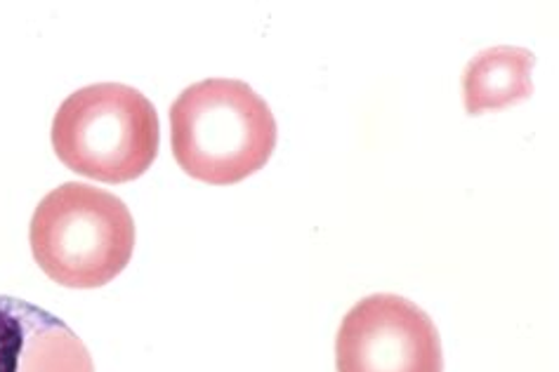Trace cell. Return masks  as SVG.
<instances>
[{
    "mask_svg": "<svg viewBox=\"0 0 559 372\" xmlns=\"http://www.w3.org/2000/svg\"><path fill=\"white\" fill-rule=\"evenodd\" d=\"M276 132L270 104L237 79L199 81L170 107L173 156L203 184H237L262 170Z\"/></svg>",
    "mask_w": 559,
    "mask_h": 372,
    "instance_id": "cell-1",
    "label": "cell"
},
{
    "mask_svg": "<svg viewBox=\"0 0 559 372\" xmlns=\"http://www.w3.org/2000/svg\"><path fill=\"white\" fill-rule=\"evenodd\" d=\"M28 241L48 278L64 288L93 290L128 266L135 250V221L111 191L69 182L38 203Z\"/></svg>",
    "mask_w": 559,
    "mask_h": 372,
    "instance_id": "cell-2",
    "label": "cell"
},
{
    "mask_svg": "<svg viewBox=\"0 0 559 372\" xmlns=\"http://www.w3.org/2000/svg\"><path fill=\"white\" fill-rule=\"evenodd\" d=\"M154 104L121 83H95L69 95L52 121L55 154L73 172L105 184L138 180L158 156Z\"/></svg>",
    "mask_w": 559,
    "mask_h": 372,
    "instance_id": "cell-3",
    "label": "cell"
},
{
    "mask_svg": "<svg viewBox=\"0 0 559 372\" xmlns=\"http://www.w3.org/2000/svg\"><path fill=\"white\" fill-rule=\"evenodd\" d=\"M337 372H444L432 319L400 295H371L349 309L335 337Z\"/></svg>",
    "mask_w": 559,
    "mask_h": 372,
    "instance_id": "cell-4",
    "label": "cell"
},
{
    "mask_svg": "<svg viewBox=\"0 0 559 372\" xmlns=\"http://www.w3.org/2000/svg\"><path fill=\"white\" fill-rule=\"evenodd\" d=\"M0 372H95V363L62 319L0 295Z\"/></svg>",
    "mask_w": 559,
    "mask_h": 372,
    "instance_id": "cell-5",
    "label": "cell"
},
{
    "mask_svg": "<svg viewBox=\"0 0 559 372\" xmlns=\"http://www.w3.org/2000/svg\"><path fill=\"white\" fill-rule=\"evenodd\" d=\"M536 55L524 48L498 46L479 52L463 71V101L469 116L500 111L534 93Z\"/></svg>",
    "mask_w": 559,
    "mask_h": 372,
    "instance_id": "cell-6",
    "label": "cell"
}]
</instances>
